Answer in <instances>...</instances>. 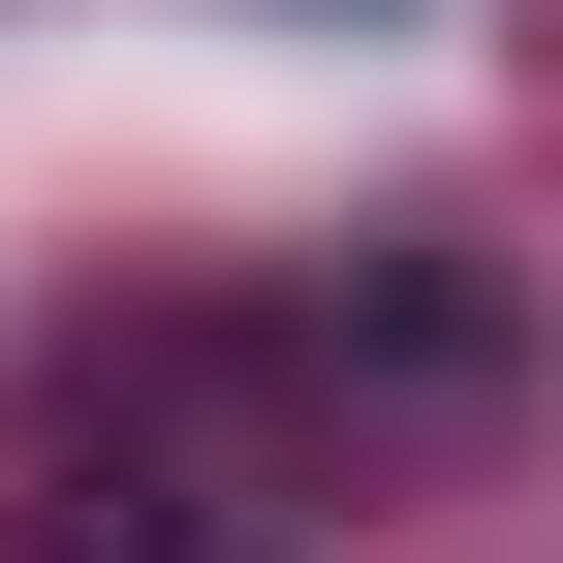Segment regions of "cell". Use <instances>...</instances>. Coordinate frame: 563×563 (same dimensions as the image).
Instances as JSON below:
<instances>
[]
</instances>
